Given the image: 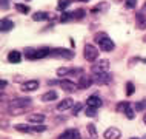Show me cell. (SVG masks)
<instances>
[{"label": "cell", "mask_w": 146, "mask_h": 139, "mask_svg": "<svg viewBox=\"0 0 146 139\" xmlns=\"http://www.w3.org/2000/svg\"><path fill=\"white\" fill-rule=\"evenodd\" d=\"M33 105V99L31 97H15L14 101L9 102V113H13V116H17V114H20L23 110L29 108V107Z\"/></svg>", "instance_id": "1"}, {"label": "cell", "mask_w": 146, "mask_h": 139, "mask_svg": "<svg viewBox=\"0 0 146 139\" xmlns=\"http://www.w3.org/2000/svg\"><path fill=\"white\" fill-rule=\"evenodd\" d=\"M83 56L88 62H94V60H98V50L97 46L91 45V43H86L83 46Z\"/></svg>", "instance_id": "2"}, {"label": "cell", "mask_w": 146, "mask_h": 139, "mask_svg": "<svg viewBox=\"0 0 146 139\" xmlns=\"http://www.w3.org/2000/svg\"><path fill=\"white\" fill-rule=\"evenodd\" d=\"M51 56L52 57H58V59H65V60H71V59H74L76 54L66 48H51Z\"/></svg>", "instance_id": "3"}, {"label": "cell", "mask_w": 146, "mask_h": 139, "mask_svg": "<svg viewBox=\"0 0 146 139\" xmlns=\"http://www.w3.org/2000/svg\"><path fill=\"white\" fill-rule=\"evenodd\" d=\"M109 60H106V59H98L97 63L91 68V71H92V74H100V73H108L109 70Z\"/></svg>", "instance_id": "4"}, {"label": "cell", "mask_w": 146, "mask_h": 139, "mask_svg": "<svg viewBox=\"0 0 146 139\" xmlns=\"http://www.w3.org/2000/svg\"><path fill=\"white\" fill-rule=\"evenodd\" d=\"M58 87L63 90V91H66V93H74L77 88H78V85L77 83H74L72 81H69V79H58V83H57Z\"/></svg>", "instance_id": "5"}, {"label": "cell", "mask_w": 146, "mask_h": 139, "mask_svg": "<svg viewBox=\"0 0 146 139\" xmlns=\"http://www.w3.org/2000/svg\"><path fill=\"white\" fill-rule=\"evenodd\" d=\"M92 79L97 85H108L112 81L111 73H100V74H92Z\"/></svg>", "instance_id": "6"}, {"label": "cell", "mask_w": 146, "mask_h": 139, "mask_svg": "<svg viewBox=\"0 0 146 139\" xmlns=\"http://www.w3.org/2000/svg\"><path fill=\"white\" fill-rule=\"evenodd\" d=\"M98 46H100L102 51H105V53H109V51H112L114 48H115V43H114L112 39L108 36V37H105L103 40L98 42Z\"/></svg>", "instance_id": "7"}, {"label": "cell", "mask_w": 146, "mask_h": 139, "mask_svg": "<svg viewBox=\"0 0 146 139\" xmlns=\"http://www.w3.org/2000/svg\"><path fill=\"white\" fill-rule=\"evenodd\" d=\"M103 138L105 139H120L121 132H120V128H117V127H109V128L103 133Z\"/></svg>", "instance_id": "8"}, {"label": "cell", "mask_w": 146, "mask_h": 139, "mask_svg": "<svg viewBox=\"0 0 146 139\" xmlns=\"http://www.w3.org/2000/svg\"><path fill=\"white\" fill-rule=\"evenodd\" d=\"M94 83V79L92 76H86V74H83V76H80L78 77V88H82V90H86V88H89L91 85Z\"/></svg>", "instance_id": "9"}, {"label": "cell", "mask_w": 146, "mask_h": 139, "mask_svg": "<svg viewBox=\"0 0 146 139\" xmlns=\"http://www.w3.org/2000/svg\"><path fill=\"white\" fill-rule=\"evenodd\" d=\"M86 105L96 107V108H100V107L103 105V101H102V97L97 96V94H91V96L86 99Z\"/></svg>", "instance_id": "10"}, {"label": "cell", "mask_w": 146, "mask_h": 139, "mask_svg": "<svg viewBox=\"0 0 146 139\" xmlns=\"http://www.w3.org/2000/svg\"><path fill=\"white\" fill-rule=\"evenodd\" d=\"M74 104H76V102H74L71 97H66V99H63V101H60L57 104V111H65L68 108H72Z\"/></svg>", "instance_id": "11"}, {"label": "cell", "mask_w": 146, "mask_h": 139, "mask_svg": "<svg viewBox=\"0 0 146 139\" xmlns=\"http://www.w3.org/2000/svg\"><path fill=\"white\" fill-rule=\"evenodd\" d=\"M135 25L139 30H146V14L143 11L135 14Z\"/></svg>", "instance_id": "12"}, {"label": "cell", "mask_w": 146, "mask_h": 139, "mask_svg": "<svg viewBox=\"0 0 146 139\" xmlns=\"http://www.w3.org/2000/svg\"><path fill=\"white\" fill-rule=\"evenodd\" d=\"M26 119H28V122H31V124H42L46 119V116L43 113H33V114H28Z\"/></svg>", "instance_id": "13"}, {"label": "cell", "mask_w": 146, "mask_h": 139, "mask_svg": "<svg viewBox=\"0 0 146 139\" xmlns=\"http://www.w3.org/2000/svg\"><path fill=\"white\" fill-rule=\"evenodd\" d=\"M13 28H14V22L11 20V19L3 17L2 20H0V30H2L3 33H8V31H11Z\"/></svg>", "instance_id": "14"}, {"label": "cell", "mask_w": 146, "mask_h": 139, "mask_svg": "<svg viewBox=\"0 0 146 139\" xmlns=\"http://www.w3.org/2000/svg\"><path fill=\"white\" fill-rule=\"evenodd\" d=\"M38 85H40V82L38 81H26L22 83V90L23 91H34L38 88Z\"/></svg>", "instance_id": "15"}, {"label": "cell", "mask_w": 146, "mask_h": 139, "mask_svg": "<svg viewBox=\"0 0 146 139\" xmlns=\"http://www.w3.org/2000/svg\"><path fill=\"white\" fill-rule=\"evenodd\" d=\"M8 60L11 63H20L22 62V53L17 50H13L9 51V54H8Z\"/></svg>", "instance_id": "16"}, {"label": "cell", "mask_w": 146, "mask_h": 139, "mask_svg": "<svg viewBox=\"0 0 146 139\" xmlns=\"http://www.w3.org/2000/svg\"><path fill=\"white\" fill-rule=\"evenodd\" d=\"M108 9H109V3L102 2V3H98L97 6H94L92 9H91V13L92 14H100V13H106Z\"/></svg>", "instance_id": "17"}, {"label": "cell", "mask_w": 146, "mask_h": 139, "mask_svg": "<svg viewBox=\"0 0 146 139\" xmlns=\"http://www.w3.org/2000/svg\"><path fill=\"white\" fill-rule=\"evenodd\" d=\"M58 97V94H57V91L56 90H49L48 93H45V94H42V101L43 102H51V101H56V99Z\"/></svg>", "instance_id": "18"}, {"label": "cell", "mask_w": 146, "mask_h": 139, "mask_svg": "<svg viewBox=\"0 0 146 139\" xmlns=\"http://www.w3.org/2000/svg\"><path fill=\"white\" fill-rule=\"evenodd\" d=\"M51 15L48 13H45V11H37V13H34L33 15V20L34 22H43V20H48Z\"/></svg>", "instance_id": "19"}, {"label": "cell", "mask_w": 146, "mask_h": 139, "mask_svg": "<svg viewBox=\"0 0 146 139\" xmlns=\"http://www.w3.org/2000/svg\"><path fill=\"white\" fill-rule=\"evenodd\" d=\"M46 56H51V48H48V46L37 48V51H35V59H43Z\"/></svg>", "instance_id": "20"}, {"label": "cell", "mask_w": 146, "mask_h": 139, "mask_svg": "<svg viewBox=\"0 0 146 139\" xmlns=\"http://www.w3.org/2000/svg\"><path fill=\"white\" fill-rule=\"evenodd\" d=\"M71 20H77L76 19V11H72V13H63L60 15V22L62 23H66V22H71Z\"/></svg>", "instance_id": "21"}, {"label": "cell", "mask_w": 146, "mask_h": 139, "mask_svg": "<svg viewBox=\"0 0 146 139\" xmlns=\"http://www.w3.org/2000/svg\"><path fill=\"white\" fill-rule=\"evenodd\" d=\"M43 132H46L45 125H33V127L29 125L28 128V133H43Z\"/></svg>", "instance_id": "22"}, {"label": "cell", "mask_w": 146, "mask_h": 139, "mask_svg": "<svg viewBox=\"0 0 146 139\" xmlns=\"http://www.w3.org/2000/svg\"><path fill=\"white\" fill-rule=\"evenodd\" d=\"M97 110L96 107H89V105H86V108H85V114L88 118H96L97 116Z\"/></svg>", "instance_id": "23"}, {"label": "cell", "mask_w": 146, "mask_h": 139, "mask_svg": "<svg viewBox=\"0 0 146 139\" xmlns=\"http://www.w3.org/2000/svg\"><path fill=\"white\" fill-rule=\"evenodd\" d=\"M71 3H72L71 0H58V2H57V9L58 11H65Z\"/></svg>", "instance_id": "24"}, {"label": "cell", "mask_w": 146, "mask_h": 139, "mask_svg": "<svg viewBox=\"0 0 146 139\" xmlns=\"http://www.w3.org/2000/svg\"><path fill=\"white\" fill-rule=\"evenodd\" d=\"M74 132H76V128H69V130H66V132H63L57 139H71L72 134H74Z\"/></svg>", "instance_id": "25"}, {"label": "cell", "mask_w": 146, "mask_h": 139, "mask_svg": "<svg viewBox=\"0 0 146 139\" xmlns=\"http://www.w3.org/2000/svg\"><path fill=\"white\" fill-rule=\"evenodd\" d=\"M86 127H88V132H89V134H91V138H92V139H97L98 133H97V128H96V125H94V124H88Z\"/></svg>", "instance_id": "26"}, {"label": "cell", "mask_w": 146, "mask_h": 139, "mask_svg": "<svg viewBox=\"0 0 146 139\" xmlns=\"http://www.w3.org/2000/svg\"><path fill=\"white\" fill-rule=\"evenodd\" d=\"M15 9H17L19 13H23V14L29 13V6L28 5H22V3H15Z\"/></svg>", "instance_id": "27"}, {"label": "cell", "mask_w": 146, "mask_h": 139, "mask_svg": "<svg viewBox=\"0 0 146 139\" xmlns=\"http://www.w3.org/2000/svg\"><path fill=\"white\" fill-rule=\"evenodd\" d=\"M134 110L135 111H145L146 110V101H139L134 104Z\"/></svg>", "instance_id": "28"}, {"label": "cell", "mask_w": 146, "mask_h": 139, "mask_svg": "<svg viewBox=\"0 0 146 139\" xmlns=\"http://www.w3.org/2000/svg\"><path fill=\"white\" fill-rule=\"evenodd\" d=\"M69 73H71V68H66V66H62V68L57 70V76L58 77H65V76H68Z\"/></svg>", "instance_id": "29"}, {"label": "cell", "mask_w": 146, "mask_h": 139, "mask_svg": "<svg viewBox=\"0 0 146 139\" xmlns=\"http://www.w3.org/2000/svg\"><path fill=\"white\" fill-rule=\"evenodd\" d=\"M35 51H37V48H26L25 50V57H28V59H35Z\"/></svg>", "instance_id": "30"}, {"label": "cell", "mask_w": 146, "mask_h": 139, "mask_svg": "<svg viewBox=\"0 0 146 139\" xmlns=\"http://www.w3.org/2000/svg\"><path fill=\"white\" fill-rule=\"evenodd\" d=\"M134 111H135V110H134V107H132L131 104H129V107H128V108H126V111H125L126 118H128V119H134V118H135V114H134Z\"/></svg>", "instance_id": "31"}, {"label": "cell", "mask_w": 146, "mask_h": 139, "mask_svg": "<svg viewBox=\"0 0 146 139\" xmlns=\"http://www.w3.org/2000/svg\"><path fill=\"white\" fill-rule=\"evenodd\" d=\"M128 107H129V102H126V101H125V102H118L115 108H117V111H121V113H125Z\"/></svg>", "instance_id": "32"}, {"label": "cell", "mask_w": 146, "mask_h": 139, "mask_svg": "<svg viewBox=\"0 0 146 139\" xmlns=\"http://www.w3.org/2000/svg\"><path fill=\"white\" fill-rule=\"evenodd\" d=\"M82 108H83V104H82V102H76L74 107H72V116H77L78 111H80Z\"/></svg>", "instance_id": "33"}, {"label": "cell", "mask_w": 146, "mask_h": 139, "mask_svg": "<svg viewBox=\"0 0 146 139\" xmlns=\"http://www.w3.org/2000/svg\"><path fill=\"white\" fill-rule=\"evenodd\" d=\"M134 90H135V87H134L132 82H128V83H126V96H132Z\"/></svg>", "instance_id": "34"}, {"label": "cell", "mask_w": 146, "mask_h": 139, "mask_svg": "<svg viewBox=\"0 0 146 139\" xmlns=\"http://www.w3.org/2000/svg\"><path fill=\"white\" fill-rule=\"evenodd\" d=\"M125 5L128 9H134L137 6V0H125Z\"/></svg>", "instance_id": "35"}, {"label": "cell", "mask_w": 146, "mask_h": 139, "mask_svg": "<svg viewBox=\"0 0 146 139\" xmlns=\"http://www.w3.org/2000/svg\"><path fill=\"white\" fill-rule=\"evenodd\" d=\"M105 37H108V34H106V33H97V34H96V37H94V39H96V42L98 43L100 40H103Z\"/></svg>", "instance_id": "36"}, {"label": "cell", "mask_w": 146, "mask_h": 139, "mask_svg": "<svg viewBox=\"0 0 146 139\" xmlns=\"http://www.w3.org/2000/svg\"><path fill=\"white\" fill-rule=\"evenodd\" d=\"M85 15V11L83 9H76V19H82Z\"/></svg>", "instance_id": "37"}, {"label": "cell", "mask_w": 146, "mask_h": 139, "mask_svg": "<svg viewBox=\"0 0 146 139\" xmlns=\"http://www.w3.org/2000/svg\"><path fill=\"white\" fill-rule=\"evenodd\" d=\"M71 139H82L80 133H78V130H76V132H74V134H72V138H71Z\"/></svg>", "instance_id": "38"}, {"label": "cell", "mask_w": 146, "mask_h": 139, "mask_svg": "<svg viewBox=\"0 0 146 139\" xmlns=\"http://www.w3.org/2000/svg\"><path fill=\"white\" fill-rule=\"evenodd\" d=\"M8 8V0H2V9H6Z\"/></svg>", "instance_id": "39"}, {"label": "cell", "mask_w": 146, "mask_h": 139, "mask_svg": "<svg viewBox=\"0 0 146 139\" xmlns=\"http://www.w3.org/2000/svg\"><path fill=\"white\" fill-rule=\"evenodd\" d=\"M6 85H8V82L5 81V79H2V90H5V88H6Z\"/></svg>", "instance_id": "40"}, {"label": "cell", "mask_w": 146, "mask_h": 139, "mask_svg": "<svg viewBox=\"0 0 146 139\" xmlns=\"http://www.w3.org/2000/svg\"><path fill=\"white\" fill-rule=\"evenodd\" d=\"M143 122L146 124V113H145V116H143Z\"/></svg>", "instance_id": "41"}, {"label": "cell", "mask_w": 146, "mask_h": 139, "mask_svg": "<svg viewBox=\"0 0 146 139\" xmlns=\"http://www.w3.org/2000/svg\"><path fill=\"white\" fill-rule=\"evenodd\" d=\"M129 139H140V138H135V136H132V138H129Z\"/></svg>", "instance_id": "42"}, {"label": "cell", "mask_w": 146, "mask_h": 139, "mask_svg": "<svg viewBox=\"0 0 146 139\" xmlns=\"http://www.w3.org/2000/svg\"><path fill=\"white\" fill-rule=\"evenodd\" d=\"M143 42H146V34L143 36Z\"/></svg>", "instance_id": "43"}, {"label": "cell", "mask_w": 146, "mask_h": 139, "mask_svg": "<svg viewBox=\"0 0 146 139\" xmlns=\"http://www.w3.org/2000/svg\"><path fill=\"white\" fill-rule=\"evenodd\" d=\"M143 9H145V11H146V3H145V8H143Z\"/></svg>", "instance_id": "44"}, {"label": "cell", "mask_w": 146, "mask_h": 139, "mask_svg": "<svg viewBox=\"0 0 146 139\" xmlns=\"http://www.w3.org/2000/svg\"><path fill=\"white\" fill-rule=\"evenodd\" d=\"M80 2H88V0H80Z\"/></svg>", "instance_id": "45"}, {"label": "cell", "mask_w": 146, "mask_h": 139, "mask_svg": "<svg viewBox=\"0 0 146 139\" xmlns=\"http://www.w3.org/2000/svg\"><path fill=\"white\" fill-rule=\"evenodd\" d=\"M26 2H31V0H26Z\"/></svg>", "instance_id": "46"}, {"label": "cell", "mask_w": 146, "mask_h": 139, "mask_svg": "<svg viewBox=\"0 0 146 139\" xmlns=\"http://www.w3.org/2000/svg\"><path fill=\"white\" fill-rule=\"evenodd\" d=\"M143 139H146V136H145V138H143Z\"/></svg>", "instance_id": "47"}]
</instances>
